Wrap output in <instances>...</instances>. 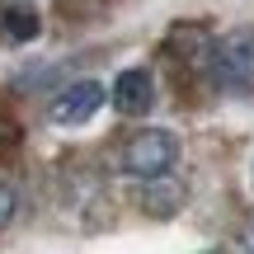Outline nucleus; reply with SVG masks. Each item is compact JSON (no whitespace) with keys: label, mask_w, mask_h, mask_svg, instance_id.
Returning <instances> with one entry per match:
<instances>
[{"label":"nucleus","mask_w":254,"mask_h":254,"mask_svg":"<svg viewBox=\"0 0 254 254\" xmlns=\"http://www.w3.org/2000/svg\"><path fill=\"white\" fill-rule=\"evenodd\" d=\"M212 80L231 94H250L254 90V28H231L212 43L207 52Z\"/></svg>","instance_id":"obj_1"},{"label":"nucleus","mask_w":254,"mask_h":254,"mask_svg":"<svg viewBox=\"0 0 254 254\" xmlns=\"http://www.w3.org/2000/svg\"><path fill=\"white\" fill-rule=\"evenodd\" d=\"M174 160H179V141H174V132H165V127H146V132L127 136L123 141V174H132V179H160V174L174 170Z\"/></svg>","instance_id":"obj_2"},{"label":"nucleus","mask_w":254,"mask_h":254,"mask_svg":"<svg viewBox=\"0 0 254 254\" xmlns=\"http://www.w3.org/2000/svg\"><path fill=\"white\" fill-rule=\"evenodd\" d=\"M99 104H104V85L99 80H75L47 104V118L57 127H80V123H90L99 113Z\"/></svg>","instance_id":"obj_3"},{"label":"nucleus","mask_w":254,"mask_h":254,"mask_svg":"<svg viewBox=\"0 0 254 254\" xmlns=\"http://www.w3.org/2000/svg\"><path fill=\"white\" fill-rule=\"evenodd\" d=\"M151 99H155V80H151V71H141V66H132V71H123L118 80H113V109L127 113V118L146 113Z\"/></svg>","instance_id":"obj_4"},{"label":"nucleus","mask_w":254,"mask_h":254,"mask_svg":"<svg viewBox=\"0 0 254 254\" xmlns=\"http://www.w3.org/2000/svg\"><path fill=\"white\" fill-rule=\"evenodd\" d=\"M0 33H5L9 43H33V38L43 33V19H38L33 5H5L0 9Z\"/></svg>","instance_id":"obj_5"},{"label":"nucleus","mask_w":254,"mask_h":254,"mask_svg":"<svg viewBox=\"0 0 254 254\" xmlns=\"http://www.w3.org/2000/svg\"><path fill=\"white\" fill-rule=\"evenodd\" d=\"M179 198H184V189H179L174 179H165V174H160V179H146V193H141V202H146L151 212H160V217H165V212H170Z\"/></svg>","instance_id":"obj_6"},{"label":"nucleus","mask_w":254,"mask_h":254,"mask_svg":"<svg viewBox=\"0 0 254 254\" xmlns=\"http://www.w3.org/2000/svg\"><path fill=\"white\" fill-rule=\"evenodd\" d=\"M9 217H14V189H9V184L0 179V231L9 226Z\"/></svg>","instance_id":"obj_7"},{"label":"nucleus","mask_w":254,"mask_h":254,"mask_svg":"<svg viewBox=\"0 0 254 254\" xmlns=\"http://www.w3.org/2000/svg\"><path fill=\"white\" fill-rule=\"evenodd\" d=\"M14 136H19V132H14V127H9V123H0V155H5V151H9V146H14Z\"/></svg>","instance_id":"obj_8"},{"label":"nucleus","mask_w":254,"mask_h":254,"mask_svg":"<svg viewBox=\"0 0 254 254\" xmlns=\"http://www.w3.org/2000/svg\"><path fill=\"white\" fill-rule=\"evenodd\" d=\"M240 245H245V250L254 254V221H250V226H245V231H240Z\"/></svg>","instance_id":"obj_9"}]
</instances>
